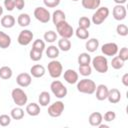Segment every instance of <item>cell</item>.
<instances>
[{
  "mask_svg": "<svg viewBox=\"0 0 128 128\" xmlns=\"http://www.w3.org/2000/svg\"><path fill=\"white\" fill-rule=\"evenodd\" d=\"M76 88L80 93L91 95V94L95 93L96 84H95V82L93 80H91L89 78H84V79H81V80L77 81Z\"/></svg>",
  "mask_w": 128,
  "mask_h": 128,
  "instance_id": "1",
  "label": "cell"
},
{
  "mask_svg": "<svg viewBox=\"0 0 128 128\" xmlns=\"http://www.w3.org/2000/svg\"><path fill=\"white\" fill-rule=\"evenodd\" d=\"M91 62H92V66L93 68L99 72V73H106L108 71V60L105 56H102V55H97L95 56L93 59H91Z\"/></svg>",
  "mask_w": 128,
  "mask_h": 128,
  "instance_id": "2",
  "label": "cell"
},
{
  "mask_svg": "<svg viewBox=\"0 0 128 128\" xmlns=\"http://www.w3.org/2000/svg\"><path fill=\"white\" fill-rule=\"evenodd\" d=\"M56 30L58 32V34L61 36V38H67L70 39L73 35H74V30L73 27L66 21H61L60 23H58L56 25Z\"/></svg>",
  "mask_w": 128,
  "mask_h": 128,
  "instance_id": "3",
  "label": "cell"
},
{
  "mask_svg": "<svg viewBox=\"0 0 128 128\" xmlns=\"http://www.w3.org/2000/svg\"><path fill=\"white\" fill-rule=\"evenodd\" d=\"M11 97H12L13 102L17 106L22 107L27 104V101H28L27 94L21 88H14L11 92Z\"/></svg>",
  "mask_w": 128,
  "mask_h": 128,
  "instance_id": "4",
  "label": "cell"
},
{
  "mask_svg": "<svg viewBox=\"0 0 128 128\" xmlns=\"http://www.w3.org/2000/svg\"><path fill=\"white\" fill-rule=\"evenodd\" d=\"M108 16H109V9L107 7H105V6L98 7L96 9V11L94 12L91 21L95 25H100V24H102L107 19Z\"/></svg>",
  "mask_w": 128,
  "mask_h": 128,
  "instance_id": "5",
  "label": "cell"
},
{
  "mask_svg": "<svg viewBox=\"0 0 128 128\" xmlns=\"http://www.w3.org/2000/svg\"><path fill=\"white\" fill-rule=\"evenodd\" d=\"M47 69H48L49 75L52 78H54V79L59 78L62 75V72H63V67H62L61 62L60 61H57L56 59H52L48 63Z\"/></svg>",
  "mask_w": 128,
  "mask_h": 128,
  "instance_id": "6",
  "label": "cell"
},
{
  "mask_svg": "<svg viewBox=\"0 0 128 128\" xmlns=\"http://www.w3.org/2000/svg\"><path fill=\"white\" fill-rule=\"evenodd\" d=\"M50 89L52 91V93L54 94V96H56L59 99H62L64 97H66L67 95V88L64 86V84L59 81V80H54L52 81V83L50 84Z\"/></svg>",
  "mask_w": 128,
  "mask_h": 128,
  "instance_id": "7",
  "label": "cell"
},
{
  "mask_svg": "<svg viewBox=\"0 0 128 128\" xmlns=\"http://www.w3.org/2000/svg\"><path fill=\"white\" fill-rule=\"evenodd\" d=\"M33 14L34 17L41 23H48L51 19V14L45 7H36Z\"/></svg>",
  "mask_w": 128,
  "mask_h": 128,
  "instance_id": "8",
  "label": "cell"
},
{
  "mask_svg": "<svg viewBox=\"0 0 128 128\" xmlns=\"http://www.w3.org/2000/svg\"><path fill=\"white\" fill-rule=\"evenodd\" d=\"M64 108H65L64 103L62 101H56L48 107V114H49V116L54 117V118L59 117L63 113Z\"/></svg>",
  "mask_w": 128,
  "mask_h": 128,
  "instance_id": "9",
  "label": "cell"
},
{
  "mask_svg": "<svg viewBox=\"0 0 128 128\" xmlns=\"http://www.w3.org/2000/svg\"><path fill=\"white\" fill-rule=\"evenodd\" d=\"M33 36H34V35H33V33H32L30 30L24 29V30H22V31L19 33L18 38H17V41H18V43H19L20 45H22V46H27V45H29V44L32 42Z\"/></svg>",
  "mask_w": 128,
  "mask_h": 128,
  "instance_id": "10",
  "label": "cell"
},
{
  "mask_svg": "<svg viewBox=\"0 0 128 128\" xmlns=\"http://www.w3.org/2000/svg\"><path fill=\"white\" fill-rule=\"evenodd\" d=\"M101 52L105 56H115L118 53V45L114 42H108L101 46Z\"/></svg>",
  "mask_w": 128,
  "mask_h": 128,
  "instance_id": "11",
  "label": "cell"
},
{
  "mask_svg": "<svg viewBox=\"0 0 128 128\" xmlns=\"http://www.w3.org/2000/svg\"><path fill=\"white\" fill-rule=\"evenodd\" d=\"M112 15H113V18L117 21L124 20L126 18V15H127V11H126L125 6L121 5V4H117L116 6H114V8L112 10Z\"/></svg>",
  "mask_w": 128,
  "mask_h": 128,
  "instance_id": "12",
  "label": "cell"
},
{
  "mask_svg": "<svg viewBox=\"0 0 128 128\" xmlns=\"http://www.w3.org/2000/svg\"><path fill=\"white\" fill-rule=\"evenodd\" d=\"M32 82V77L29 73H20L18 74V76L16 77V83L20 86V87H28Z\"/></svg>",
  "mask_w": 128,
  "mask_h": 128,
  "instance_id": "13",
  "label": "cell"
},
{
  "mask_svg": "<svg viewBox=\"0 0 128 128\" xmlns=\"http://www.w3.org/2000/svg\"><path fill=\"white\" fill-rule=\"evenodd\" d=\"M108 87L104 84H99L98 86H96V99L99 101H103L105 99H107V95H108Z\"/></svg>",
  "mask_w": 128,
  "mask_h": 128,
  "instance_id": "14",
  "label": "cell"
},
{
  "mask_svg": "<svg viewBox=\"0 0 128 128\" xmlns=\"http://www.w3.org/2000/svg\"><path fill=\"white\" fill-rule=\"evenodd\" d=\"M63 76L64 80L69 84H76L78 81V73L73 69H67Z\"/></svg>",
  "mask_w": 128,
  "mask_h": 128,
  "instance_id": "15",
  "label": "cell"
},
{
  "mask_svg": "<svg viewBox=\"0 0 128 128\" xmlns=\"http://www.w3.org/2000/svg\"><path fill=\"white\" fill-rule=\"evenodd\" d=\"M46 70L43 65L40 64H35L30 68V75L33 76L34 78H41L44 76Z\"/></svg>",
  "mask_w": 128,
  "mask_h": 128,
  "instance_id": "16",
  "label": "cell"
},
{
  "mask_svg": "<svg viewBox=\"0 0 128 128\" xmlns=\"http://www.w3.org/2000/svg\"><path fill=\"white\" fill-rule=\"evenodd\" d=\"M107 99L110 103L112 104H116L121 100V93L117 88H112L108 91V95H107Z\"/></svg>",
  "mask_w": 128,
  "mask_h": 128,
  "instance_id": "17",
  "label": "cell"
},
{
  "mask_svg": "<svg viewBox=\"0 0 128 128\" xmlns=\"http://www.w3.org/2000/svg\"><path fill=\"white\" fill-rule=\"evenodd\" d=\"M88 121H89V124L91 126L98 127L99 124H101L102 121H103V116H102V114L100 112H93V113L90 114Z\"/></svg>",
  "mask_w": 128,
  "mask_h": 128,
  "instance_id": "18",
  "label": "cell"
},
{
  "mask_svg": "<svg viewBox=\"0 0 128 128\" xmlns=\"http://www.w3.org/2000/svg\"><path fill=\"white\" fill-rule=\"evenodd\" d=\"M81 4L85 9L96 10L98 7H100L101 0H81Z\"/></svg>",
  "mask_w": 128,
  "mask_h": 128,
  "instance_id": "19",
  "label": "cell"
},
{
  "mask_svg": "<svg viewBox=\"0 0 128 128\" xmlns=\"http://www.w3.org/2000/svg\"><path fill=\"white\" fill-rule=\"evenodd\" d=\"M99 47V40L97 38H91V39H88L85 43V48L88 52L92 53V52H95Z\"/></svg>",
  "mask_w": 128,
  "mask_h": 128,
  "instance_id": "20",
  "label": "cell"
},
{
  "mask_svg": "<svg viewBox=\"0 0 128 128\" xmlns=\"http://www.w3.org/2000/svg\"><path fill=\"white\" fill-rule=\"evenodd\" d=\"M26 112L30 116H37L40 114V106L39 104L32 102L26 105Z\"/></svg>",
  "mask_w": 128,
  "mask_h": 128,
  "instance_id": "21",
  "label": "cell"
},
{
  "mask_svg": "<svg viewBox=\"0 0 128 128\" xmlns=\"http://www.w3.org/2000/svg\"><path fill=\"white\" fill-rule=\"evenodd\" d=\"M51 18H52L53 24L56 26V25H57L58 23H60L61 21L66 20V15H65V13H64L62 10L58 9V10H55V11L53 12V14H52Z\"/></svg>",
  "mask_w": 128,
  "mask_h": 128,
  "instance_id": "22",
  "label": "cell"
},
{
  "mask_svg": "<svg viewBox=\"0 0 128 128\" xmlns=\"http://www.w3.org/2000/svg\"><path fill=\"white\" fill-rule=\"evenodd\" d=\"M0 22H1L2 27H4V28H12L15 25L16 20H15L14 16H12V15H5V16H3L1 18Z\"/></svg>",
  "mask_w": 128,
  "mask_h": 128,
  "instance_id": "23",
  "label": "cell"
},
{
  "mask_svg": "<svg viewBox=\"0 0 128 128\" xmlns=\"http://www.w3.org/2000/svg\"><path fill=\"white\" fill-rule=\"evenodd\" d=\"M11 45V37L3 31H0V48L6 49Z\"/></svg>",
  "mask_w": 128,
  "mask_h": 128,
  "instance_id": "24",
  "label": "cell"
},
{
  "mask_svg": "<svg viewBox=\"0 0 128 128\" xmlns=\"http://www.w3.org/2000/svg\"><path fill=\"white\" fill-rule=\"evenodd\" d=\"M59 53H60V50L55 45H50L48 46V48H46V55L50 59H56L59 56Z\"/></svg>",
  "mask_w": 128,
  "mask_h": 128,
  "instance_id": "25",
  "label": "cell"
},
{
  "mask_svg": "<svg viewBox=\"0 0 128 128\" xmlns=\"http://www.w3.org/2000/svg\"><path fill=\"white\" fill-rule=\"evenodd\" d=\"M50 100H51V97H50V94L47 92V91H42L40 94H39V97H38V102L40 104V106H47L49 103H50Z\"/></svg>",
  "mask_w": 128,
  "mask_h": 128,
  "instance_id": "26",
  "label": "cell"
},
{
  "mask_svg": "<svg viewBox=\"0 0 128 128\" xmlns=\"http://www.w3.org/2000/svg\"><path fill=\"white\" fill-rule=\"evenodd\" d=\"M10 116L13 120H21L24 117V110L20 106L14 107L10 112Z\"/></svg>",
  "mask_w": 128,
  "mask_h": 128,
  "instance_id": "27",
  "label": "cell"
},
{
  "mask_svg": "<svg viewBox=\"0 0 128 128\" xmlns=\"http://www.w3.org/2000/svg\"><path fill=\"white\" fill-rule=\"evenodd\" d=\"M31 22V18L27 13H21L17 18V23L21 27H27Z\"/></svg>",
  "mask_w": 128,
  "mask_h": 128,
  "instance_id": "28",
  "label": "cell"
},
{
  "mask_svg": "<svg viewBox=\"0 0 128 128\" xmlns=\"http://www.w3.org/2000/svg\"><path fill=\"white\" fill-rule=\"evenodd\" d=\"M59 50L67 52L71 49V41L67 38H61L60 40H58V46Z\"/></svg>",
  "mask_w": 128,
  "mask_h": 128,
  "instance_id": "29",
  "label": "cell"
},
{
  "mask_svg": "<svg viewBox=\"0 0 128 128\" xmlns=\"http://www.w3.org/2000/svg\"><path fill=\"white\" fill-rule=\"evenodd\" d=\"M13 71L9 66H2L0 68V78L4 80H8L12 77Z\"/></svg>",
  "mask_w": 128,
  "mask_h": 128,
  "instance_id": "30",
  "label": "cell"
},
{
  "mask_svg": "<svg viewBox=\"0 0 128 128\" xmlns=\"http://www.w3.org/2000/svg\"><path fill=\"white\" fill-rule=\"evenodd\" d=\"M75 35L77 38L81 39V40H86L89 38V32H88V29H85V28H82V27H78L75 31H74Z\"/></svg>",
  "mask_w": 128,
  "mask_h": 128,
  "instance_id": "31",
  "label": "cell"
},
{
  "mask_svg": "<svg viewBox=\"0 0 128 128\" xmlns=\"http://www.w3.org/2000/svg\"><path fill=\"white\" fill-rule=\"evenodd\" d=\"M77 60H78V64L79 65H88L91 62V56L89 55V53L83 52V53L79 54Z\"/></svg>",
  "mask_w": 128,
  "mask_h": 128,
  "instance_id": "32",
  "label": "cell"
},
{
  "mask_svg": "<svg viewBox=\"0 0 128 128\" xmlns=\"http://www.w3.org/2000/svg\"><path fill=\"white\" fill-rule=\"evenodd\" d=\"M44 40L48 43H53L57 40V33L53 30H49V31H46L44 33Z\"/></svg>",
  "mask_w": 128,
  "mask_h": 128,
  "instance_id": "33",
  "label": "cell"
},
{
  "mask_svg": "<svg viewBox=\"0 0 128 128\" xmlns=\"http://www.w3.org/2000/svg\"><path fill=\"white\" fill-rule=\"evenodd\" d=\"M124 63H125V62H124L123 60H121L118 56H114V57L112 58V60H111V66H112V68H114V69H116V70H119V69L123 68Z\"/></svg>",
  "mask_w": 128,
  "mask_h": 128,
  "instance_id": "34",
  "label": "cell"
},
{
  "mask_svg": "<svg viewBox=\"0 0 128 128\" xmlns=\"http://www.w3.org/2000/svg\"><path fill=\"white\" fill-rule=\"evenodd\" d=\"M79 73L84 77L91 75L92 68H91L90 64H88V65H79Z\"/></svg>",
  "mask_w": 128,
  "mask_h": 128,
  "instance_id": "35",
  "label": "cell"
},
{
  "mask_svg": "<svg viewBox=\"0 0 128 128\" xmlns=\"http://www.w3.org/2000/svg\"><path fill=\"white\" fill-rule=\"evenodd\" d=\"M78 24H79L78 27H82V28L88 29V28L91 26V20H90L88 17H86V16H82V17L79 18Z\"/></svg>",
  "mask_w": 128,
  "mask_h": 128,
  "instance_id": "36",
  "label": "cell"
},
{
  "mask_svg": "<svg viewBox=\"0 0 128 128\" xmlns=\"http://www.w3.org/2000/svg\"><path fill=\"white\" fill-rule=\"evenodd\" d=\"M42 53H43V52L38 51V50H35V49H33V48H32V49L30 50V52H29L30 59H31L32 61L37 62V61L41 60V58H42Z\"/></svg>",
  "mask_w": 128,
  "mask_h": 128,
  "instance_id": "37",
  "label": "cell"
},
{
  "mask_svg": "<svg viewBox=\"0 0 128 128\" xmlns=\"http://www.w3.org/2000/svg\"><path fill=\"white\" fill-rule=\"evenodd\" d=\"M32 48L35 50L43 52L45 50V42L41 39H36V40H34V42L32 44Z\"/></svg>",
  "mask_w": 128,
  "mask_h": 128,
  "instance_id": "38",
  "label": "cell"
},
{
  "mask_svg": "<svg viewBox=\"0 0 128 128\" xmlns=\"http://www.w3.org/2000/svg\"><path fill=\"white\" fill-rule=\"evenodd\" d=\"M116 32L120 36H127L128 35V27L125 24H118L116 27Z\"/></svg>",
  "mask_w": 128,
  "mask_h": 128,
  "instance_id": "39",
  "label": "cell"
},
{
  "mask_svg": "<svg viewBox=\"0 0 128 128\" xmlns=\"http://www.w3.org/2000/svg\"><path fill=\"white\" fill-rule=\"evenodd\" d=\"M11 116L7 115V114H2L0 115V126L2 127H6L8 125H10L11 123Z\"/></svg>",
  "mask_w": 128,
  "mask_h": 128,
  "instance_id": "40",
  "label": "cell"
},
{
  "mask_svg": "<svg viewBox=\"0 0 128 128\" xmlns=\"http://www.w3.org/2000/svg\"><path fill=\"white\" fill-rule=\"evenodd\" d=\"M118 57L123 60L124 62L128 60V48L127 47H122L120 51H118Z\"/></svg>",
  "mask_w": 128,
  "mask_h": 128,
  "instance_id": "41",
  "label": "cell"
},
{
  "mask_svg": "<svg viewBox=\"0 0 128 128\" xmlns=\"http://www.w3.org/2000/svg\"><path fill=\"white\" fill-rule=\"evenodd\" d=\"M103 118H104V121H106V122H112L116 118V113L112 110H109L104 114Z\"/></svg>",
  "mask_w": 128,
  "mask_h": 128,
  "instance_id": "42",
  "label": "cell"
},
{
  "mask_svg": "<svg viewBox=\"0 0 128 128\" xmlns=\"http://www.w3.org/2000/svg\"><path fill=\"white\" fill-rule=\"evenodd\" d=\"M43 3L48 8H55L60 4V0H43Z\"/></svg>",
  "mask_w": 128,
  "mask_h": 128,
  "instance_id": "43",
  "label": "cell"
},
{
  "mask_svg": "<svg viewBox=\"0 0 128 128\" xmlns=\"http://www.w3.org/2000/svg\"><path fill=\"white\" fill-rule=\"evenodd\" d=\"M4 7L7 11H13L15 8L14 0H4Z\"/></svg>",
  "mask_w": 128,
  "mask_h": 128,
  "instance_id": "44",
  "label": "cell"
},
{
  "mask_svg": "<svg viewBox=\"0 0 128 128\" xmlns=\"http://www.w3.org/2000/svg\"><path fill=\"white\" fill-rule=\"evenodd\" d=\"M15 3V8H17L18 10H22L25 6V0H14Z\"/></svg>",
  "mask_w": 128,
  "mask_h": 128,
  "instance_id": "45",
  "label": "cell"
},
{
  "mask_svg": "<svg viewBox=\"0 0 128 128\" xmlns=\"http://www.w3.org/2000/svg\"><path fill=\"white\" fill-rule=\"evenodd\" d=\"M121 81H122V83H123L124 86H126V87L128 86V73H125V74L122 76Z\"/></svg>",
  "mask_w": 128,
  "mask_h": 128,
  "instance_id": "46",
  "label": "cell"
},
{
  "mask_svg": "<svg viewBox=\"0 0 128 128\" xmlns=\"http://www.w3.org/2000/svg\"><path fill=\"white\" fill-rule=\"evenodd\" d=\"M113 1H114L116 4H121V5H123L127 0H113Z\"/></svg>",
  "mask_w": 128,
  "mask_h": 128,
  "instance_id": "47",
  "label": "cell"
},
{
  "mask_svg": "<svg viewBox=\"0 0 128 128\" xmlns=\"http://www.w3.org/2000/svg\"><path fill=\"white\" fill-rule=\"evenodd\" d=\"M99 128H108L109 127V125H106V124H99V126H98Z\"/></svg>",
  "mask_w": 128,
  "mask_h": 128,
  "instance_id": "48",
  "label": "cell"
},
{
  "mask_svg": "<svg viewBox=\"0 0 128 128\" xmlns=\"http://www.w3.org/2000/svg\"><path fill=\"white\" fill-rule=\"evenodd\" d=\"M2 14H3V8H2V6L0 5V16H2Z\"/></svg>",
  "mask_w": 128,
  "mask_h": 128,
  "instance_id": "49",
  "label": "cell"
},
{
  "mask_svg": "<svg viewBox=\"0 0 128 128\" xmlns=\"http://www.w3.org/2000/svg\"><path fill=\"white\" fill-rule=\"evenodd\" d=\"M72 1H74V2H77V1H79V0H72Z\"/></svg>",
  "mask_w": 128,
  "mask_h": 128,
  "instance_id": "50",
  "label": "cell"
}]
</instances>
